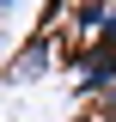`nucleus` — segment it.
I'll use <instances>...</instances> for the list:
<instances>
[{"mask_svg": "<svg viewBox=\"0 0 116 122\" xmlns=\"http://www.w3.org/2000/svg\"><path fill=\"white\" fill-rule=\"evenodd\" d=\"M61 73H67V86L79 92V98H110L116 86V49L110 43H73L67 55H61Z\"/></svg>", "mask_w": 116, "mask_h": 122, "instance_id": "nucleus-1", "label": "nucleus"}, {"mask_svg": "<svg viewBox=\"0 0 116 122\" xmlns=\"http://www.w3.org/2000/svg\"><path fill=\"white\" fill-rule=\"evenodd\" d=\"M18 43H25V37H18V25H6V18H0V67L18 55Z\"/></svg>", "mask_w": 116, "mask_h": 122, "instance_id": "nucleus-4", "label": "nucleus"}, {"mask_svg": "<svg viewBox=\"0 0 116 122\" xmlns=\"http://www.w3.org/2000/svg\"><path fill=\"white\" fill-rule=\"evenodd\" d=\"M55 30H31L25 43H18V55L6 61V67H0V79H6V86H37V79H49L55 73Z\"/></svg>", "mask_w": 116, "mask_h": 122, "instance_id": "nucleus-2", "label": "nucleus"}, {"mask_svg": "<svg viewBox=\"0 0 116 122\" xmlns=\"http://www.w3.org/2000/svg\"><path fill=\"white\" fill-rule=\"evenodd\" d=\"M67 37L73 43H104V30H110V6L104 0H67Z\"/></svg>", "mask_w": 116, "mask_h": 122, "instance_id": "nucleus-3", "label": "nucleus"}, {"mask_svg": "<svg viewBox=\"0 0 116 122\" xmlns=\"http://www.w3.org/2000/svg\"><path fill=\"white\" fill-rule=\"evenodd\" d=\"M104 110H110V116H116V86H110V98H104Z\"/></svg>", "mask_w": 116, "mask_h": 122, "instance_id": "nucleus-7", "label": "nucleus"}, {"mask_svg": "<svg viewBox=\"0 0 116 122\" xmlns=\"http://www.w3.org/2000/svg\"><path fill=\"white\" fill-rule=\"evenodd\" d=\"M79 122H116V116H110V110H92V116H79Z\"/></svg>", "mask_w": 116, "mask_h": 122, "instance_id": "nucleus-5", "label": "nucleus"}, {"mask_svg": "<svg viewBox=\"0 0 116 122\" xmlns=\"http://www.w3.org/2000/svg\"><path fill=\"white\" fill-rule=\"evenodd\" d=\"M104 43H110V49H116V6H110V30H104Z\"/></svg>", "mask_w": 116, "mask_h": 122, "instance_id": "nucleus-6", "label": "nucleus"}]
</instances>
